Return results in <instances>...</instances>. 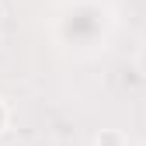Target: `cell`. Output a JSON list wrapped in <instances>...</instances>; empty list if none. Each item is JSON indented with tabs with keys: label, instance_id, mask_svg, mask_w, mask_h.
<instances>
[{
	"label": "cell",
	"instance_id": "6da1fadb",
	"mask_svg": "<svg viewBox=\"0 0 146 146\" xmlns=\"http://www.w3.org/2000/svg\"><path fill=\"white\" fill-rule=\"evenodd\" d=\"M94 146H125V132L122 129H101Z\"/></svg>",
	"mask_w": 146,
	"mask_h": 146
},
{
	"label": "cell",
	"instance_id": "7a4b0ae2",
	"mask_svg": "<svg viewBox=\"0 0 146 146\" xmlns=\"http://www.w3.org/2000/svg\"><path fill=\"white\" fill-rule=\"evenodd\" d=\"M7 125H11V108H7V101L0 98V136L7 132Z\"/></svg>",
	"mask_w": 146,
	"mask_h": 146
}]
</instances>
